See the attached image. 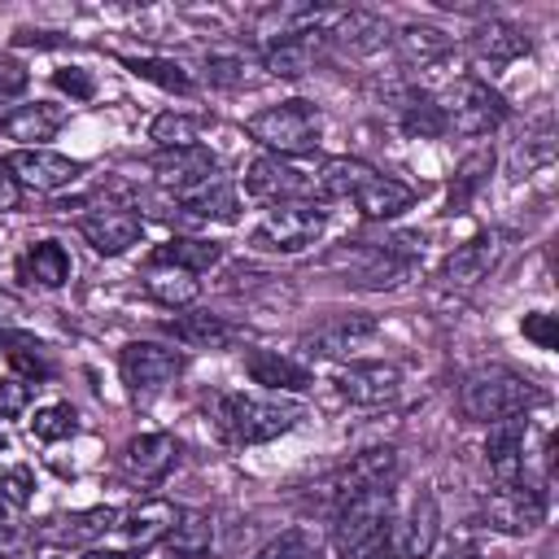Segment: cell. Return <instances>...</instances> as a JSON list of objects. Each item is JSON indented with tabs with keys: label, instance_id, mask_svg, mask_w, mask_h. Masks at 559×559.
<instances>
[{
	"label": "cell",
	"instance_id": "6da1fadb",
	"mask_svg": "<svg viewBox=\"0 0 559 559\" xmlns=\"http://www.w3.org/2000/svg\"><path fill=\"white\" fill-rule=\"evenodd\" d=\"M537 402H542V389L528 376H520V371H511L502 362L472 367L463 376V384H459V411L472 424H498L507 415H524Z\"/></svg>",
	"mask_w": 559,
	"mask_h": 559
},
{
	"label": "cell",
	"instance_id": "7a4b0ae2",
	"mask_svg": "<svg viewBox=\"0 0 559 559\" xmlns=\"http://www.w3.org/2000/svg\"><path fill=\"white\" fill-rule=\"evenodd\" d=\"M218 428L227 441L236 445H262V441H275L284 437L288 428H297V419L306 415L301 402L293 397H258V393H223L218 406Z\"/></svg>",
	"mask_w": 559,
	"mask_h": 559
},
{
	"label": "cell",
	"instance_id": "3957f363",
	"mask_svg": "<svg viewBox=\"0 0 559 559\" xmlns=\"http://www.w3.org/2000/svg\"><path fill=\"white\" fill-rule=\"evenodd\" d=\"M389 520H393V489L389 485H371V489L349 493L336 507V524H332L336 555L341 559H376L384 550Z\"/></svg>",
	"mask_w": 559,
	"mask_h": 559
},
{
	"label": "cell",
	"instance_id": "277c9868",
	"mask_svg": "<svg viewBox=\"0 0 559 559\" xmlns=\"http://www.w3.org/2000/svg\"><path fill=\"white\" fill-rule=\"evenodd\" d=\"M432 109L441 118V135H489L493 127L507 122V100L485 79L472 74L450 79L432 96Z\"/></svg>",
	"mask_w": 559,
	"mask_h": 559
},
{
	"label": "cell",
	"instance_id": "5b68a950",
	"mask_svg": "<svg viewBox=\"0 0 559 559\" xmlns=\"http://www.w3.org/2000/svg\"><path fill=\"white\" fill-rule=\"evenodd\" d=\"M249 140H258L266 153L275 157H301L319 144L323 135V114L319 105L310 100H280V105H266L258 109L249 122H245Z\"/></svg>",
	"mask_w": 559,
	"mask_h": 559
},
{
	"label": "cell",
	"instance_id": "8992f818",
	"mask_svg": "<svg viewBox=\"0 0 559 559\" xmlns=\"http://www.w3.org/2000/svg\"><path fill=\"white\" fill-rule=\"evenodd\" d=\"M328 227V214L319 201H288V205H271L262 214V223L253 227V249L266 253H301L306 245H314Z\"/></svg>",
	"mask_w": 559,
	"mask_h": 559
},
{
	"label": "cell",
	"instance_id": "52a82bcc",
	"mask_svg": "<svg viewBox=\"0 0 559 559\" xmlns=\"http://www.w3.org/2000/svg\"><path fill=\"white\" fill-rule=\"evenodd\" d=\"M245 192L262 205H288V201H314L319 197V175L306 170L297 157H258L245 175Z\"/></svg>",
	"mask_w": 559,
	"mask_h": 559
},
{
	"label": "cell",
	"instance_id": "ba28073f",
	"mask_svg": "<svg viewBox=\"0 0 559 559\" xmlns=\"http://www.w3.org/2000/svg\"><path fill=\"white\" fill-rule=\"evenodd\" d=\"M437 533H441V507L428 489H419L402 515L389 520V537H384V555L393 559H424L432 546H437Z\"/></svg>",
	"mask_w": 559,
	"mask_h": 559
},
{
	"label": "cell",
	"instance_id": "9c48e42d",
	"mask_svg": "<svg viewBox=\"0 0 559 559\" xmlns=\"http://www.w3.org/2000/svg\"><path fill=\"white\" fill-rule=\"evenodd\" d=\"M118 371H122V384L135 397H148L183 371V354L170 349V345H157V341H131L118 354Z\"/></svg>",
	"mask_w": 559,
	"mask_h": 559
},
{
	"label": "cell",
	"instance_id": "30bf717a",
	"mask_svg": "<svg viewBox=\"0 0 559 559\" xmlns=\"http://www.w3.org/2000/svg\"><path fill=\"white\" fill-rule=\"evenodd\" d=\"M485 524L498 528V533H511V537H524V533H537L546 524V498L542 489L515 480V485H498L485 507H480Z\"/></svg>",
	"mask_w": 559,
	"mask_h": 559
},
{
	"label": "cell",
	"instance_id": "8fae6325",
	"mask_svg": "<svg viewBox=\"0 0 559 559\" xmlns=\"http://www.w3.org/2000/svg\"><path fill=\"white\" fill-rule=\"evenodd\" d=\"M332 384L354 406H384V402L397 397L402 371L393 362H380V358H349V362L336 367V380Z\"/></svg>",
	"mask_w": 559,
	"mask_h": 559
},
{
	"label": "cell",
	"instance_id": "7c38bea8",
	"mask_svg": "<svg viewBox=\"0 0 559 559\" xmlns=\"http://www.w3.org/2000/svg\"><path fill=\"white\" fill-rule=\"evenodd\" d=\"M4 162L17 179V188H31V192H61L83 175V162L66 157V153H52V148H17Z\"/></svg>",
	"mask_w": 559,
	"mask_h": 559
},
{
	"label": "cell",
	"instance_id": "4fadbf2b",
	"mask_svg": "<svg viewBox=\"0 0 559 559\" xmlns=\"http://www.w3.org/2000/svg\"><path fill=\"white\" fill-rule=\"evenodd\" d=\"M148 170H153V179H157V188H166V192H192V188H201L205 179H214V170H218V157L205 148V144H188V148H157L153 153V162H148Z\"/></svg>",
	"mask_w": 559,
	"mask_h": 559
},
{
	"label": "cell",
	"instance_id": "5bb4252c",
	"mask_svg": "<svg viewBox=\"0 0 559 559\" xmlns=\"http://www.w3.org/2000/svg\"><path fill=\"white\" fill-rule=\"evenodd\" d=\"M79 236L96 249V253H105V258H118V253H127L140 236H144V218L135 214V210H127V205H105V210H87L83 218H79Z\"/></svg>",
	"mask_w": 559,
	"mask_h": 559
},
{
	"label": "cell",
	"instance_id": "9a60e30c",
	"mask_svg": "<svg viewBox=\"0 0 559 559\" xmlns=\"http://www.w3.org/2000/svg\"><path fill=\"white\" fill-rule=\"evenodd\" d=\"M393 476H397V450L393 445H376V450H362V454H354L345 467H336L328 480H323V489L336 498V507L349 498V493H358V489H371V485H393Z\"/></svg>",
	"mask_w": 559,
	"mask_h": 559
},
{
	"label": "cell",
	"instance_id": "2e32d148",
	"mask_svg": "<svg viewBox=\"0 0 559 559\" xmlns=\"http://www.w3.org/2000/svg\"><path fill=\"white\" fill-rule=\"evenodd\" d=\"M524 441H528V419H524V415H507V419L489 424L485 463H489V476H493L498 485L524 480Z\"/></svg>",
	"mask_w": 559,
	"mask_h": 559
},
{
	"label": "cell",
	"instance_id": "e0dca14e",
	"mask_svg": "<svg viewBox=\"0 0 559 559\" xmlns=\"http://www.w3.org/2000/svg\"><path fill=\"white\" fill-rule=\"evenodd\" d=\"M118 511L114 507H87V511H66V515H48L44 524H35V542L48 546H87L96 537H105L109 528H118Z\"/></svg>",
	"mask_w": 559,
	"mask_h": 559
},
{
	"label": "cell",
	"instance_id": "ac0fdd59",
	"mask_svg": "<svg viewBox=\"0 0 559 559\" xmlns=\"http://www.w3.org/2000/svg\"><path fill=\"white\" fill-rule=\"evenodd\" d=\"M61 122H66V109H57L48 100H31V105H13L0 118V131L9 140H17L22 148H48V140L61 131Z\"/></svg>",
	"mask_w": 559,
	"mask_h": 559
},
{
	"label": "cell",
	"instance_id": "d6986e66",
	"mask_svg": "<svg viewBox=\"0 0 559 559\" xmlns=\"http://www.w3.org/2000/svg\"><path fill=\"white\" fill-rule=\"evenodd\" d=\"M498 258H502V236L498 231H476L472 240H463L441 262V280L445 284H476L498 266Z\"/></svg>",
	"mask_w": 559,
	"mask_h": 559
},
{
	"label": "cell",
	"instance_id": "ffe728a7",
	"mask_svg": "<svg viewBox=\"0 0 559 559\" xmlns=\"http://www.w3.org/2000/svg\"><path fill=\"white\" fill-rule=\"evenodd\" d=\"M323 39L345 48V52H376L389 39V22L380 13H371V9H336V17L323 31Z\"/></svg>",
	"mask_w": 559,
	"mask_h": 559
},
{
	"label": "cell",
	"instance_id": "44dd1931",
	"mask_svg": "<svg viewBox=\"0 0 559 559\" xmlns=\"http://www.w3.org/2000/svg\"><path fill=\"white\" fill-rule=\"evenodd\" d=\"M175 520H179V507H175V502L148 498V502L131 507V511L118 520V528H122V537H127L131 550H148V546L166 542V533L175 528Z\"/></svg>",
	"mask_w": 559,
	"mask_h": 559
},
{
	"label": "cell",
	"instance_id": "7402d4cb",
	"mask_svg": "<svg viewBox=\"0 0 559 559\" xmlns=\"http://www.w3.org/2000/svg\"><path fill=\"white\" fill-rule=\"evenodd\" d=\"M367 218H397L402 210H411L415 205V188H406L402 179H393V175H380V170H371L362 183H358V192L349 197Z\"/></svg>",
	"mask_w": 559,
	"mask_h": 559
},
{
	"label": "cell",
	"instance_id": "603a6c76",
	"mask_svg": "<svg viewBox=\"0 0 559 559\" xmlns=\"http://www.w3.org/2000/svg\"><path fill=\"white\" fill-rule=\"evenodd\" d=\"M367 336H376V319L371 314H345V319H332L328 328H319L314 336H306V354L314 358H345L354 354Z\"/></svg>",
	"mask_w": 559,
	"mask_h": 559
},
{
	"label": "cell",
	"instance_id": "cb8c5ba5",
	"mask_svg": "<svg viewBox=\"0 0 559 559\" xmlns=\"http://www.w3.org/2000/svg\"><path fill=\"white\" fill-rule=\"evenodd\" d=\"M245 371L253 384L271 389V393H301L310 384V371L293 358H284L280 349H249L245 354Z\"/></svg>",
	"mask_w": 559,
	"mask_h": 559
},
{
	"label": "cell",
	"instance_id": "d4e9b609",
	"mask_svg": "<svg viewBox=\"0 0 559 559\" xmlns=\"http://www.w3.org/2000/svg\"><path fill=\"white\" fill-rule=\"evenodd\" d=\"M175 454H179V445H175L170 432H140V437L127 441L122 463L135 480H162L175 467Z\"/></svg>",
	"mask_w": 559,
	"mask_h": 559
},
{
	"label": "cell",
	"instance_id": "484cf974",
	"mask_svg": "<svg viewBox=\"0 0 559 559\" xmlns=\"http://www.w3.org/2000/svg\"><path fill=\"white\" fill-rule=\"evenodd\" d=\"M472 52L489 66H507V61L528 57V35L507 17H489L472 31Z\"/></svg>",
	"mask_w": 559,
	"mask_h": 559
},
{
	"label": "cell",
	"instance_id": "4316f807",
	"mask_svg": "<svg viewBox=\"0 0 559 559\" xmlns=\"http://www.w3.org/2000/svg\"><path fill=\"white\" fill-rule=\"evenodd\" d=\"M144 293H148L157 306H166V310H183V306H192V301L201 297V280H197L192 271H183V266L148 262V271H144Z\"/></svg>",
	"mask_w": 559,
	"mask_h": 559
},
{
	"label": "cell",
	"instance_id": "83f0119b",
	"mask_svg": "<svg viewBox=\"0 0 559 559\" xmlns=\"http://www.w3.org/2000/svg\"><path fill=\"white\" fill-rule=\"evenodd\" d=\"M170 332H175V341H183L192 349H227L240 341V328L227 323L223 314H210V310H192V314L170 319Z\"/></svg>",
	"mask_w": 559,
	"mask_h": 559
},
{
	"label": "cell",
	"instance_id": "f1b7e54d",
	"mask_svg": "<svg viewBox=\"0 0 559 559\" xmlns=\"http://www.w3.org/2000/svg\"><path fill=\"white\" fill-rule=\"evenodd\" d=\"M17 275L26 284H39V288H61L70 280V253L57 240H35V245L22 249Z\"/></svg>",
	"mask_w": 559,
	"mask_h": 559
},
{
	"label": "cell",
	"instance_id": "f546056e",
	"mask_svg": "<svg viewBox=\"0 0 559 559\" xmlns=\"http://www.w3.org/2000/svg\"><path fill=\"white\" fill-rule=\"evenodd\" d=\"M148 262H166V266H183V271L201 275V271H210V266L223 262V245L218 240H205V236H170L166 245L153 249Z\"/></svg>",
	"mask_w": 559,
	"mask_h": 559
},
{
	"label": "cell",
	"instance_id": "4dcf8cb0",
	"mask_svg": "<svg viewBox=\"0 0 559 559\" xmlns=\"http://www.w3.org/2000/svg\"><path fill=\"white\" fill-rule=\"evenodd\" d=\"M323 31H310V35H293V39H280V44H266V70L275 79H297L314 66L319 48H323Z\"/></svg>",
	"mask_w": 559,
	"mask_h": 559
},
{
	"label": "cell",
	"instance_id": "1f68e13d",
	"mask_svg": "<svg viewBox=\"0 0 559 559\" xmlns=\"http://www.w3.org/2000/svg\"><path fill=\"white\" fill-rule=\"evenodd\" d=\"M183 210L192 214V218H210V223H236V210H240V201H236V183H227V179H205L201 188H192V192H183Z\"/></svg>",
	"mask_w": 559,
	"mask_h": 559
},
{
	"label": "cell",
	"instance_id": "d6a6232c",
	"mask_svg": "<svg viewBox=\"0 0 559 559\" xmlns=\"http://www.w3.org/2000/svg\"><path fill=\"white\" fill-rule=\"evenodd\" d=\"M210 546H214V520L205 511H179L175 528L166 533V550L179 559H197L210 555Z\"/></svg>",
	"mask_w": 559,
	"mask_h": 559
},
{
	"label": "cell",
	"instance_id": "836d02e7",
	"mask_svg": "<svg viewBox=\"0 0 559 559\" xmlns=\"http://www.w3.org/2000/svg\"><path fill=\"white\" fill-rule=\"evenodd\" d=\"M489 175H493V148L467 153V157L459 162V170H454V183H450V214H459V210L489 183Z\"/></svg>",
	"mask_w": 559,
	"mask_h": 559
},
{
	"label": "cell",
	"instance_id": "e575fe53",
	"mask_svg": "<svg viewBox=\"0 0 559 559\" xmlns=\"http://www.w3.org/2000/svg\"><path fill=\"white\" fill-rule=\"evenodd\" d=\"M0 349H4L9 367H13L22 380H44V376H52V362H48V354H44V345H39L35 336H26V332H0Z\"/></svg>",
	"mask_w": 559,
	"mask_h": 559
},
{
	"label": "cell",
	"instance_id": "d590c367",
	"mask_svg": "<svg viewBox=\"0 0 559 559\" xmlns=\"http://www.w3.org/2000/svg\"><path fill=\"white\" fill-rule=\"evenodd\" d=\"M376 166H367V162H358V157H328L314 175H319V197H354L358 192V183L371 175Z\"/></svg>",
	"mask_w": 559,
	"mask_h": 559
},
{
	"label": "cell",
	"instance_id": "8d00e7d4",
	"mask_svg": "<svg viewBox=\"0 0 559 559\" xmlns=\"http://www.w3.org/2000/svg\"><path fill=\"white\" fill-rule=\"evenodd\" d=\"M397 48H402V57H406L411 66H432V61H441L454 44H450V35H441L437 26H406V31L397 35Z\"/></svg>",
	"mask_w": 559,
	"mask_h": 559
},
{
	"label": "cell",
	"instance_id": "74e56055",
	"mask_svg": "<svg viewBox=\"0 0 559 559\" xmlns=\"http://www.w3.org/2000/svg\"><path fill=\"white\" fill-rule=\"evenodd\" d=\"M148 140H157V148H188V144H201V118H197V114L166 109V114L153 118Z\"/></svg>",
	"mask_w": 559,
	"mask_h": 559
},
{
	"label": "cell",
	"instance_id": "f35d334b",
	"mask_svg": "<svg viewBox=\"0 0 559 559\" xmlns=\"http://www.w3.org/2000/svg\"><path fill=\"white\" fill-rule=\"evenodd\" d=\"M127 70H131L135 79H144V83L166 87V92H179V96L192 92V79L183 74V66H175V61H166V57H127Z\"/></svg>",
	"mask_w": 559,
	"mask_h": 559
},
{
	"label": "cell",
	"instance_id": "ab89813d",
	"mask_svg": "<svg viewBox=\"0 0 559 559\" xmlns=\"http://www.w3.org/2000/svg\"><path fill=\"white\" fill-rule=\"evenodd\" d=\"M74 428H79V419H74V406H66V402H48L31 419V432L39 441H66V437H74Z\"/></svg>",
	"mask_w": 559,
	"mask_h": 559
},
{
	"label": "cell",
	"instance_id": "60d3db41",
	"mask_svg": "<svg viewBox=\"0 0 559 559\" xmlns=\"http://www.w3.org/2000/svg\"><path fill=\"white\" fill-rule=\"evenodd\" d=\"M31 498H35V472L26 463H9L0 472V502L13 507V511H22Z\"/></svg>",
	"mask_w": 559,
	"mask_h": 559
},
{
	"label": "cell",
	"instance_id": "b9f144b4",
	"mask_svg": "<svg viewBox=\"0 0 559 559\" xmlns=\"http://www.w3.org/2000/svg\"><path fill=\"white\" fill-rule=\"evenodd\" d=\"M253 559H314V537L306 528H288L275 542H266Z\"/></svg>",
	"mask_w": 559,
	"mask_h": 559
},
{
	"label": "cell",
	"instance_id": "7bdbcfd3",
	"mask_svg": "<svg viewBox=\"0 0 559 559\" xmlns=\"http://www.w3.org/2000/svg\"><path fill=\"white\" fill-rule=\"evenodd\" d=\"M26 406H31V380L0 376V419H17Z\"/></svg>",
	"mask_w": 559,
	"mask_h": 559
},
{
	"label": "cell",
	"instance_id": "ee69618b",
	"mask_svg": "<svg viewBox=\"0 0 559 559\" xmlns=\"http://www.w3.org/2000/svg\"><path fill=\"white\" fill-rule=\"evenodd\" d=\"M520 332L537 345V349H555L559 345V332H555V314H546V310H528L524 319H520Z\"/></svg>",
	"mask_w": 559,
	"mask_h": 559
},
{
	"label": "cell",
	"instance_id": "f6af8a7d",
	"mask_svg": "<svg viewBox=\"0 0 559 559\" xmlns=\"http://www.w3.org/2000/svg\"><path fill=\"white\" fill-rule=\"evenodd\" d=\"M22 92H26V70L13 66V61H4V66H0V118L9 114V105H13Z\"/></svg>",
	"mask_w": 559,
	"mask_h": 559
},
{
	"label": "cell",
	"instance_id": "bcb514c9",
	"mask_svg": "<svg viewBox=\"0 0 559 559\" xmlns=\"http://www.w3.org/2000/svg\"><path fill=\"white\" fill-rule=\"evenodd\" d=\"M210 83H218V87H240L245 83V61H236V57H210Z\"/></svg>",
	"mask_w": 559,
	"mask_h": 559
},
{
	"label": "cell",
	"instance_id": "7dc6e473",
	"mask_svg": "<svg viewBox=\"0 0 559 559\" xmlns=\"http://www.w3.org/2000/svg\"><path fill=\"white\" fill-rule=\"evenodd\" d=\"M35 533L31 528H17V524H0V559H22L31 550Z\"/></svg>",
	"mask_w": 559,
	"mask_h": 559
},
{
	"label": "cell",
	"instance_id": "c3c4849f",
	"mask_svg": "<svg viewBox=\"0 0 559 559\" xmlns=\"http://www.w3.org/2000/svg\"><path fill=\"white\" fill-rule=\"evenodd\" d=\"M52 83H57L61 92H70V100H87V96L96 92V83H92V79H87L79 66H70V70H57V74H52Z\"/></svg>",
	"mask_w": 559,
	"mask_h": 559
},
{
	"label": "cell",
	"instance_id": "681fc988",
	"mask_svg": "<svg viewBox=\"0 0 559 559\" xmlns=\"http://www.w3.org/2000/svg\"><path fill=\"white\" fill-rule=\"evenodd\" d=\"M17 201H22V188H17L13 170H9V162H0V214L17 210Z\"/></svg>",
	"mask_w": 559,
	"mask_h": 559
},
{
	"label": "cell",
	"instance_id": "f907efd6",
	"mask_svg": "<svg viewBox=\"0 0 559 559\" xmlns=\"http://www.w3.org/2000/svg\"><path fill=\"white\" fill-rule=\"evenodd\" d=\"M79 559H131V555H127V550H96V546H92V550H83Z\"/></svg>",
	"mask_w": 559,
	"mask_h": 559
},
{
	"label": "cell",
	"instance_id": "816d5d0a",
	"mask_svg": "<svg viewBox=\"0 0 559 559\" xmlns=\"http://www.w3.org/2000/svg\"><path fill=\"white\" fill-rule=\"evenodd\" d=\"M445 559H480V555H472V550H450Z\"/></svg>",
	"mask_w": 559,
	"mask_h": 559
},
{
	"label": "cell",
	"instance_id": "f5cc1de1",
	"mask_svg": "<svg viewBox=\"0 0 559 559\" xmlns=\"http://www.w3.org/2000/svg\"><path fill=\"white\" fill-rule=\"evenodd\" d=\"M0 445H4V437H0Z\"/></svg>",
	"mask_w": 559,
	"mask_h": 559
}]
</instances>
